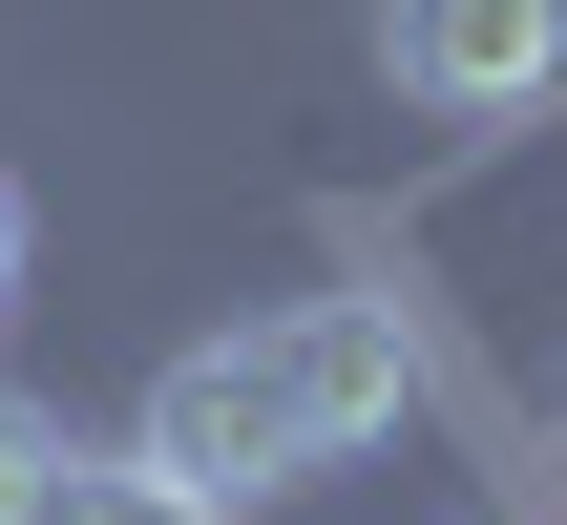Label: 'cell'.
<instances>
[{
    "instance_id": "1",
    "label": "cell",
    "mask_w": 567,
    "mask_h": 525,
    "mask_svg": "<svg viewBox=\"0 0 567 525\" xmlns=\"http://www.w3.org/2000/svg\"><path fill=\"white\" fill-rule=\"evenodd\" d=\"M189 505H274V484H316V442H295V400H274V358L252 337H210V358H168L147 379V421H126Z\"/></svg>"
},
{
    "instance_id": "4",
    "label": "cell",
    "mask_w": 567,
    "mask_h": 525,
    "mask_svg": "<svg viewBox=\"0 0 567 525\" xmlns=\"http://www.w3.org/2000/svg\"><path fill=\"white\" fill-rule=\"evenodd\" d=\"M42 525H231V505H189L147 442H126V463H84V442H63V505H42Z\"/></svg>"
},
{
    "instance_id": "6",
    "label": "cell",
    "mask_w": 567,
    "mask_h": 525,
    "mask_svg": "<svg viewBox=\"0 0 567 525\" xmlns=\"http://www.w3.org/2000/svg\"><path fill=\"white\" fill-rule=\"evenodd\" d=\"M0 316H21V189H0Z\"/></svg>"
},
{
    "instance_id": "5",
    "label": "cell",
    "mask_w": 567,
    "mask_h": 525,
    "mask_svg": "<svg viewBox=\"0 0 567 525\" xmlns=\"http://www.w3.org/2000/svg\"><path fill=\"white\" fill-rule=\"evenodd\" d=\"M42 505H63V421L0 379V525H42Z\"/></svg>"
},
{
    "instance_id": "3",
    "label": "cell",
    "mask_w": 567,
    "mask_h": 525,
    "mask_svg": "<svg viewBox=\"0 0 567 525\" xmlns=\"http://www.w3.org/2000/svg\"><path fill=\"white\" fill-rule=\"evenodd\" d=\"M252 358H274V400H295V442H316V463L400 442V400H421V358H400V316H379V295H295Z\"/></svg>"
},
{
    "instance_id": "2",
    "label": "cell",
    "mask_w": 567,
    "mask_h": 525,
    "mask_svg": "<svg viewBox=\"0 0 567 525\" xmlns=\"http://www.w3.org/2000/svg\"><path fill=\"white\" fill-rule=\"evenodd\" d=\"M379 63H400V105H442V126H505V105L567 84V0H379Z\"/></svg>"
}]
</instances>
